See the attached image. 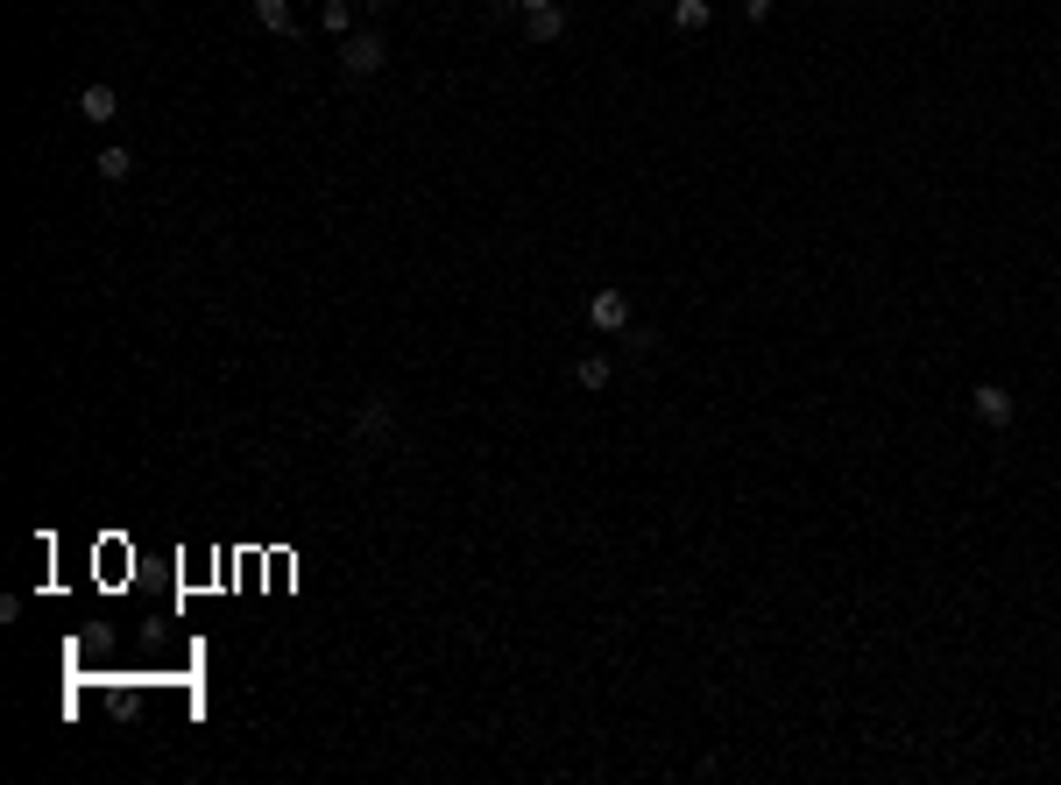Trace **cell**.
I'll return each mask as SVG.
<instances>
[{
  "label": "cell",
  "mask_w": 1061,
  "mask_h": 785,
  "mask_svg": "<svg viewBox=\"0 0 1061 785\" xmlns=\"http://www.w3.org/2000/svg\"><path fill=\"white\" fill-rule=\"evenodd\" d=\"M587 326H595V332H609V340H622V332L637 326V305H630V291H622V283H602V291L587 297Z\"/></svg>",
  "instance_id": "obj_1"
},
{
  "label": "cell",
  "mask_w": 1061,
  "mask_h": 785,
  "mask_svg": "<svg viewBox=\"0 0 1061 785\" xmlns=\"http://www.w3.org/2000/svg\"><path fill=\"white\" fill-rule=\"evenodd\" d=\"M744 22H771V0H744Z\"/></svg>",
  "instance_id": "obj_13"
},
{
  "label": "cell",
  "mask_w": 1061,
  "mask_h": 785,
  "mask_svg": "<svg viewBox=\"0 0 1061 785\" xmlns=\"http://www.w3.org/2000/svg\"><path fill=\"white\" fill-rule=\"evenodd\" d=\"M361 8H382V0H361Z\"/></svg>",
  "instance_id": "obj_14"
},
{
  "label": "cell",
  "mask_w": 1061,
  "mask_h": 785,
  "mask_svg": "<svg viewBox=\"0 0 1061 785\" xmlns=\"http://www.w3.org/2000/svg\"><path fill=\"white\" fill-rule=\"evenodd\" d=\"M707 22H715V0H672V29L680 36H701Z\"/></svg>",
  "instance_id": "obj_7"
},
{
  "label": "cell",
  "mask_w": 1061,
  "mask_h": 785,
  "mask_svg": "<svg viewBox=\"0 0 1061 785\" xmlns=\"http://www.w3.org/2000/svg\"><path fill=\"white\" fill-rule=\"evenodd\" d=\"M970 411L984 417L990 432H1005V425L1019 417V404H1013V390H1005V382H976V390H970Z\"/></svg>",
  "instance_id": "obj_3"
},
{
  "label": "cell",
  "mask_w": 1061,
  "mask_h": 785,
  "mask_svg": "<svg viewBox=\"0 0 1061 785\" xmlns=\"http://www.w3.org/2000/svg\"><path fill=\"white\" fill-rule=\"evenodd\" d=\"M318 22H326V36H354V8H347V0H318Z\"/></svg>",
  "instance_id": "obj_10"
},
{
  "label": "cell",
  "mask_w": 1061,
  "mask_h": 785,
  "mask_svg": "<svg viewBox=\"0 0 1061 785\" xmlns=\"http://www.w3.org/2000/svg\"><path fill=\"white\" fill-rule=\"evenodd\" d=\"M382 57H390V50H382V29H354V36H340V72L347 78H376Z\"/></svg>",
  "instance_id": "obj_2"
},
{
  "label": "cell",
  "mask_w": 1061,
  "mask_h": 785,
  "mask_svg": "<svg viewBox=\"0 0 1061 785\" xmlns=\"http://www.w3.org/2000/svg\"><path fill=\"white\" fill-rule=\"evenodd\" d=\"M99 177H107V185L134 177V156H128V149H99Z\"/></svg>",
  "instance_id": "obj_11"
},
{
  "label": "cell",
  "mask_w": 1061,
  "mask_h": 785,
  "mask_svg": "<svg viewBox=\"0 0 1061 785\" xmlns=\"http://www.w3.org/2000/svg\"><path fill=\"white\" fill-rule=\"evenodd\" d=\"M510 8H517V14H538V8H560V0H496V14H510Z\"/></svg>",
  "instance_id": "obj_12"
},
{
  "label": "cell",
  "mask_w": 1061,
  "mask_h": 785,
  "mask_svg": "<svg viewBox=\"0 0 1061 785\" xmlns=\"http://www.w3.org/2000/svg\"><path fill=\"white\" fill-rule=\"evenodd\" d=\"M248 14L269 29V36H283V43H297V14H291V0H248Z\"/></svg>",
  "instance_id": "obj_5"
},
{
  "label": "cell",
  "mask_w": 1061,
  "mask_h": 785,
  "mask_svg": "<svg viewBox=\"0 0 1061 785\" xmlns=\"http://www.w3.org/2000/svg\"><path fill=\"white\" fill-rule=\"evenodd\" d=\"M574 382H581V390H609V382H616V361H609V355H581V361H574Z\"/></svg>",
  "instance_id": "obj_9"
},
{
  "label": "cell",
  "mask_w": 1061,
  "mask_h": 785,
  "mask_svg": "<svg viewBox=\"0 0 1061 785\" xmlns=\"http://www.w3.org/2000/svg\"><path fill=\"white\" fill-rule=\"evenodd\" d=\"M390 432H397V417H390L382 396H368V404L354 411V439H390Z\"/></svg>",
  "instance_id": "obj_6"
},
{
  "label": "cell",
  "mask_w": 1061,
  "mask_h": 785,
  "mask_svg": "<svg viewBox=\"0 0 1061 785\" xmlns=\"http://www.w3.org/2000/svg\"><path fill=\"white\" fill-rule=\"evenodd\" d=\"M524 36H531V43H560V36H566V8H538V14H524Z\"/></svg>",
  "instance_id": "obj_8"
},
{
  "label": "cell",
  "mask_w": 1061,
  "mask_h": 785,
  "mask_svg": "<svg viewBox=\"0 0 1061 785\" xmlns=\"http://www.w3.org/2000/svg\"><path fill=\"white\" fill-rule=\"evenodd\" d=\"M78 121H93V128H107V121H121V92L113 86H78Z\"/></svg>",
  "instance_id": "obj_4"
}]
</instances>
